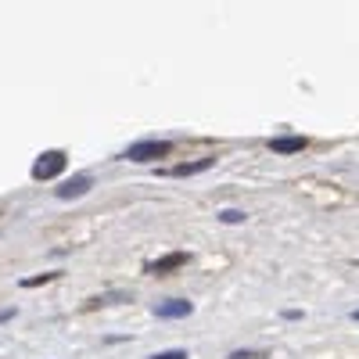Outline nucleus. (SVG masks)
I'll return each instance as SVG.
<instances>
[{
    "label": "nucleus",
    "mask_w": 359,
    "mask_h": 359,
    "mask_svg": "<svg viewBox=\"0 0 359 359\" xmlns=\"http://www.w3.org/2000/svg\"><path fill=\"white\" fill-rule=\"evenodd\" d=\"M172 151V144L169 140H140V144H130L123 158L126 162H155V158H165Z\"/></svg>",
    "instance_id": "obj_1"
},
{
    "label": "nucleus",
    "mask_w": 359,
    "mask_h": 359,
    "mask_svg": "<svg viewBox=\"0 0 359 359\" xmlns=\"http://www.w3.org/2000/svg\"><path fill=\"white\" fill-rule=\"evenodd\" d=\"M65 162H69L65 151H43L33 162V180H54V176H62L65 172Z\"/></svg>",
    "instance_id": "obj_2"
},
{
    "label": "nucleus",
    "mask_w": 359,
    "mask_h": 359,
    "mask_svg": "<svg viewBox=\"0 0 359 359\" xmlns=\"http://www.w3.org/2000/svg\"><path fill=\"white\" fill-rule=\"evenodd\" d=\"M184 266H187V252H169V255H162L155 262H147L144 273L147 277H169V273H176V269H184Z\"/></svg>",
    "instance_id": "obj_3"
},
{
    "label": "nucleus",
    "mask_w": 359,
    "mask_h": 359,
    "mask_svg": "<svg viewBox=\"0 0 359 359\" xmlns=\"http://www.w3.org/2000/svg\"><path fill=\"white\" fill-rule=\"evenodd\" d=\"M191 302H184V298H169V302H158L155 306V316L158 320H184V316H191Z\"/></svg>",
    "instance_id": "obj_4"
},
{
    "label": "nucleus",
    "mask_w": 359,
    "mask_h": 359,
    "mask_svg": "<svg viewBox=\"0 0 359 359\" xmlns=\"http://www.w3.org/2000/svg\"><path fill=\"white\" fill-rule=\"evenodd\" d=\"M90 187H94V180H90V176H72V180H65V184L57 187L54 194L62 198V201H72V198H83Z\"/></svg>",
    "instance_id": "obj_5"
},
{
    "label": "nucleus",
    "mask_w": 359,
    "mask_h": 359,
    "mask_svg": "<svg viewBox=\"0 0 359 359\" xmlns=\"http://www.w3.org/2000/svg\"><path fill=\"white\" fill-rule=\"evenodd\" d=\"M216 158L208 155V158H198V162H184V165H172V169H162V176H198L205 169H212Z\"/></svg>",
    "instance_id": "obj_6"
},
{
    "label": "nucleus",
    "mask_w": 359,
    "mask_h": 359,
    "mask_svg": "<svg viewBox=\"0 0 359 359\" xmlns=\"http://www.w3.org/2000/svg\"><path fill=\"white\" fill-rule=\"evenodd\" d=\"M269 147L277 155H294V151H306V137H277V140H269Z\"/></svg>",
    "instance_id": "obj_7"
},
{
    "label": "nucleus",
    "mask_w": 359,
    "mask_h": 359,
    "mask_svg": "<svg viewBox=\"0 0 359 359\" xmlns=\"http://www.w3.org/2000/svg\"><path fill=\"white\" fill-rule=\"evenodd\" d=\"M223 223H245V212H237V208H226V212H219Z\"/></svg>",
    "instance_id": "obj_8"
},
{
    "label": "nucleus",
    "mask_w": 359,
    "mask_h": 359,
    "mask_svg": "<svg viewBox=\"0 0 359 359\" xmlns=\"http://www.w3.org/2000/svg\"><path fill=\"white\" fill-rule=\"evenodd\" d=\"M151 359H187V352L184 348H169V352H155Z\"/></svg>",
    "instance_id": "obj_9"
},
{
    "label": "nucleus",
    "mask_w": 359,
    "mask_h": 359,
    "mask_svg": "<svg viewBox=\"0 0 359 359\" xmlns=\"http://www.w3.org/2000/svg\"><path fill=\"white\" fill-rule=\"evenodd\" d=\"M57 273H43V277H29V280H22V287H36V284H47V280H54Z\"/></svg>",
    "instance_id": "obj_10"
},
{
    "label": "nucleus",
    "mask_w": 359,
    "mask_h": 359,
    "mask_svg": "<svg viewBox=\"0 0 359 359\" xmlns=\"http://www.w3.org/2000/svg\"><path fill=\"white\" fill-rule=\"evenodd\" d=\"M226 359H266V352H230Z\"/></svg>",
    "instance_id": "obj_11"
},
{
    "label": "nucleus",
    "mask_w": 359,
    "mask_h": 359,
    "mask_svg": "<svg viewBox=\"0 0 359 359\" xmlns=\"http://www.w3.org/2000/svg\"><path fill=\"white\" fill-rule=\"evenodd\" d=\"M352 320H359V309H352Z\"/></svg>",
    "instance_id": "obj_12"
}]
</instances>
